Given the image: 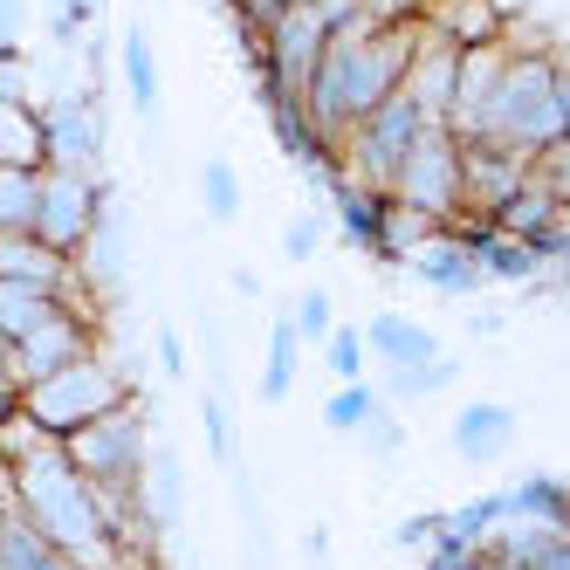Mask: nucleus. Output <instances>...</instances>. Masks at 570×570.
I'll list each match as a JSON object with an SVG mask.
<instances>
[{"mask_svg":"<svg viewBox=\"0 0 570 570\" xmlns=\"http://www.w3.org/2000/svg\"><path fill=\"white\" fill-rule=\"evenodd\" d=\"M515 446V413L495 399H474L461 405V420H454V454L461 461H502Z\"/></svg>","mask_w":570,"mask_h":570,"instance_id":"dca6fc26","label":"nucleus"},{"mask_svg":"<svg viewBox=\"0 0 570 570\" xmlns=\"http://www.w3.org/2000/svg\"><path fill=\"white\" fill-rule=\"evenodd\" d=\"M125 90H131V104H138L145 117L158 110V62H151L145 28H131V35H125Z\"/></svg>","mask_w":570,"mask_h":570,"instance_id":"bb28decb","label":"nucleus"},{"mask_svg":"<svg viewBox=\"0 0 570 570\" xmlns=\"http://www.w3.org/2000/svg\"><path fill=\"white\" fill-rule=\"evenodd\" d=\"M522 515V522H570V488L550 481V474H529L515 488H502V522Z\"/></svg>","mask_w":570,"mask_h":570,"instance_id":"b1692460","label":"nucleus"},{"mask_svg":"<svg viewBox=\"0 0 570 570\" xmlns=\"http://www.w3.org/2000/svg\"><path fill=\"white\" fill-rule=\"evenodd\" d=\"M454 76H461V49L426 21V35H420V49H413V69H405L399 97L413 104L426 125H446V104H454Z\"/></svg>","mask_w":570,"mask_h":570,"instance_id":"f8f14e48","label":"nucleus"},{"mask_svg":"<svg viewBox=\"0 0 570 570\" xmlns=\"http://www.w3.org/2000/svg\"><path fill=\"white\" fill-rule=\"evenodd\" d=\"M364 351L385 357V364H433L440 357V344L420 316H372L364 323Z\"/></svg>","mask_w":570,"mask_h":570,"instance_id":"f3484780","label":"nucleus"},{"mask_svg":"<svg viewBox=\"0 0 570 570\" xmlns=\"http://www.w3.org/2000/svg\"><path fill=\"white\" fill-rule=\"evenodd\" d=\"M62 454L90 474V488L104 502H138V488H145V461H151V446H145V405L125 399L117 413L90 420V426H76L62 440Z\"/></svg>","mask_w":570,"mask_h":570,"instance_id":"39448f33","label":"nucleus"},{"mask_svg":"<svg viewBox=\"0 0 570 570\" xmlns=\"http://www.w3.org/2000/svg\"><path fill=\"white\" fill-rule=\"evenodd\" d=\"M90 351H97V344H90V316H83V309H62L56 323H42L35 337L14 344V385L28 392L35 379H49V372H62V364L90 357Z\"/></svg>","mask_w":570,"mask_h":570,"instance_id":"ddd939ff","label":"nucleus"},{"mask_svg":"<svg viewBox=\"0 0 570 570\" xmlns=\"http://www.w3.org/2000/svg\"><path fill=\"white\" fill-rule=\"evenodd\" d=\"M372 413H379V392L357 379V385H337V399L323 405V426H331V433H357Z\"/></svg>","mask_w":570,"mask_h":570,"instance_id":"cd10ccee","label":"nucleus"},{"mask_svg":"<svg viewBox=\"0 0 570 570\" xmlns=\"http://www.w3.org/2000/svg\"><path fill=\"white\" fill-rule=\"evenodd\" d=\"M21 413V385H14V372H8V364H0V426H8Z\"/></svg>","mask_w":570,"mask_h":570,"instance_id":"37998d69","label":"nucleus"},{"mask_svg":"<svg viewBox=\"0 0 570 570\" xmlns=\"http://www.w3.org/2000/svg\"><path fill=\"white\" fill-rule=\"evenodd\" d=\"M28 35V0H0V56H21Z\"/></svg>","mask_w":570,"mask_h":570,"instance_id":"58836bf2","label":"nucleus"},{"mask_svg":"<svg viewBox=\"0 0 570 570\" xmlns=\"http://www.w3.org/2000/svg\"><path fill=\"white\" fill-rule=\"evenodd\" d=\"M227 8L240 14V28H255V35H268V21H282L296 8V0H227Z\"/></svg>","mask_w":570,"mask_h":570,"instance_id":"e433bc0d","label":"nucleus"},{"mask_svg":"<svg viewBox=\"0 0 570 570\" xmlns=\"http://www.w3.org/2000/svg\"><path fill=\"white\" fill-rule=\"evenodd\" d=\"M405 268H413L426 289H440V296H474L481 282H488V275H481V262H474V248H468L454 227H433L420 248L405 255Z\"/></svg>","mask_w":570,"mask_h":570,"instance_id":"4468645a","label":"nucleus"},{"mask_svg":"<svg viewBox=\"0 0 570 570\" xmlns=\"http://www.w3.org/2000/svg\"><path fill=\"white\" fill-rule=\"evenodd\" d=\"M83 8H104V0H83Z\"/></svg>","mask_w":570,"mask_h":570,"instance_id":"49530a36","label":"nucleus"},{"mask_svg":"<svg viewBox=\"0 0 570 570\" xmlns=\"http://www.w3.org/2000/svg\"><path fill=\"white\" fill-rule=\"evenodd\" d=\"M557 125H563V145H570V62H557Z\"/></svg>","mask_w":570,"mask_h":570,"instance_id":"c03bdc74","label":"nucleus"},{"mask_svg":"<svg viewBox=\"0 0 570 570\" xmlns=\"http://www.w3.org/2000/svg\"><path fill=\"white\" fill-rule=\"evenodd\" d=\"M454 49H481V42H502V14L495 0H440V8L426 14Z\"/></svg>","mask_w":570,"mask_h":570,"instance_id":"412c9836","label":"nucleus"},{"mask_svg":"<svg viewBox=\"0 0 570 570\" xmlns=\"http://www.w3.org/2000/svg\"><path fill=\"white\" fill-rule=\"evenodd\" d=\"M316 240H323V220H316V214H296L289 234H282V248H289V262H309V255H316Z\"/></svg>","mask_w":570,"mask_h":570,"instance_id":"4c0bfd02","label":"nucleus"},{"mask_svg":"<svg viewBox=\"0 0 570 570\" xmlns=\"http://www.w3.org/2000/svg\"><path fill=\"white\" fill-rule=\"evenodd\" d=\"M357 433H364V446H372V454H399V440H405V433H399V420L385 413V405H379V413L364 420Z\"/></svg>","mask_w":570,"mask_h":570,"instance_id":"ea45409f","label":"nucleus"},{"mask_svg":"<svg viewBox=\"0 0 570 570\" xmlns=\"http://www.w3.org/2000/svg\"><path fill=\"white\" fill-rule=\"evenodd\" d=\"M138 502L151 522H179L186 509V461L173 454V446H158V454L145 461V488H138Z\"/></svg>","mask_w":570,"mask_h":570,"instance_id":"4be33fe9","label":"nucleus"},{"mask_svg":"<svg viewBox=\"0 0 570 570\" xmlns=\"http://www.w3.org/2000/svg\"><path fill=\"white\" fill-rule=\"evenodd\" d=\"M97 158H104V110H97V97L69 90V97L42 104V166L97 173Z\"/></svg>","mask_w":570,"mask_h":570,"instance_id":"9d476101","label":"nucleus"},{"mask_svg":"<svg viewBox=\"0 0 570 570\" xmlns=\"http://www.w3.org/2000/svg\"><path fill=\"white\" fill-rule=\"evenodd\" d=\"M385 214H392V193L344 186V179H337V227H344V240H351V248L379 255V240H385Z\"/></svg>","mask_w":570,"mask_h":570,"instance_id":"a211bd4d","label":"nucleus"},{"mask_svg":"<svg viewBox=\"0 0 570 570\" xmlns=\"http://www.w3.org/2000/svg\"><path fill=\"white\" fill-rule=\"evenodd\" d=\"M14 488H21V515L42 529V537L83 570H117L125 550H117L110 529V502L90 488V474L62 454V440H28L14 454Z\"/></svg>","mask_w":570,"mask_h":570,"instance_id":"f03ea898","label":"nucleus"},{"mask_svg":"<svg viewBox=\"0 0 570 570\" xmlns=\"http://www.w3.org/2000/svg\"><path fill=\"white\" fill-rule=\"evenodd\" d=\"M420 35H426V14H405V21H372V14H357V21H337L331 28V49H323L316 62V83H309V117H316V131L337 138L357 125V117H372L379 104L399 97L405 83V69H413V49H420Z\"/></svg>","mask_w":570,"mask_h":570,"instance_id":"f257e3e1","label":"nucleus"},{"mask_svg":"<svg viewBox=\"0 0 570 570\" xmlns=\"http://www.w3.org/2000/svg\"><path fill=\"white\" fill-rule=\"evenodd\" d=\"M199 199H207L214 220H234L240 214V179H234L227 158H207V166H199Z\"/></svg>","mask_w":570,"mask_h":570,"instance_id":"c756f323","label":"nucleus"},{"mask_svg":"<svg viewBox=\"0 0 570 570\" xmlns=\"http://www.w3.org/2000/svg\"><path fill=\"white\" fill-rule=\"evenodd\" d=\"M426 234H433V220H426V214H413V207H399V199H392V214H385V240H379V255H385V262H405V255H413V248H420Z\"/></svg>","mask_w":570,"mask_h":570,"instance_id":"c85d7f7f","label":"nucleus"},{"mask_svg":"<svg viewBox=\"0 0 570 570\" xmlns=\"http://www.w3.org/2000/svg\"><path fill=\"white\" fill-rule=\"evenodd\" d=\"M420 131H426V117L405 104V97L379 104L372 117H357V125L337 138V179H344V186L392 193V179H399V166H405V151H413Z\"/></svg>","mask_w":570,"mask_h":570,"instance_id":"423d86ee","label":"nucleus"},{"mask_svg":"<svg viewBox=\"0 0 570 570\" xmlns=\"http://www.w3.org/2000/svg\"><path fill=\"white\" fill-rule=\"evenodd\" d=\"M323 364H331L337 385H357L364 379V331H331L323 337Z\"/></svg>","mask_w":570,"mask_h":570,"instance_id":"7c9ffc66","label":"nucleus"},{"mask_svg":"<svg viewBox=\"0 0 570 570\" xmlns=\"http://www.w3.org/2000/svg\"><path fill=\"white\" fill-rule=\"evenodd\" d=\"M0 282H21V289L69 296V282H76V255H56L42 234H0Z\"/></svg>","mask_w":570,"mask_h":570,"instance_id":"2eb2a0df","label":"nucleus"},{"mask_svg":"<svg viewBox=\"0 0 570 570\" xmlns=\"http://www.w3.org/2000/svg\"><path fill=\"white\" fill-rule=\"evenodd\" d=\"M49 166H0V234H35Z\"/></svg>","mask_w":570,"mask_h":570,"instance_id":"5701e85b","label":"nucleus"},{"mask_svg":"<svg viewBox=\"0 0 570 570\" xmlns=\"http://www.w3.org/2000/svg\"><path fill=\"white\" fill-rule=\"evenodd\" d=\"M522 186H529V158H522V151H509V145H495V138L461 145V214L495 220Z\"/></svg>","mask_w":570,"mask_h":570,"instance_id":"9b49d317","label":"nucleus"},{"mask_svg":"<svg viewBox=\"0 0 570 570\" xmlns=\"http://www.w3.org/2000/svg\"><path fill=\"white\" fill-rule=\"evenodd\" d=\"M0 104H21V110H35V90H28V62H21V56H0Z\"/></svg>","mask_w":570,"mask_h":570,"instance_id":"c9c22d12","label":"nucleus"},{"mask_svg":"<svg viewBox=\"0 0 570 570\" xmlns=\"http://www.w3.org/2000/svg\"><path fill=\"white\" fill-rule=\"evenodd\" d=\"M392 199L399 207L426 214L433 227H454L461 220V138L446 125H426L413 138V151H405V166L392 179Z\"/></svg>","mask_w":570,"mask_h":570,"instance_id":"6e6552de","label":"nucleus"},{"mask_svg":"<svg viewBox=\"0 0 570 570\" xmlns=\"http://www.w3.org/2000/svg\"><path fill=\"white\" fill-rule=\"evenodd\" d=\"M207 446H214L220 461L234 454V433H227V405H220V399H207Z\"/></svg>","mask_w":570,"mask_h":570,"instance_id":"a19ab883","label":"nucleus"},{"mask_svg":"<svg viewBox=\"0 0 570 570\" xmlns=\"http://www.w3.org/2000/svg\"><path fill=\"white\" fill-rule=\"evenodd\" d=\"M474 570H495V563H488V557H481V563H474Z\"/></svg>","mask_w":570,"mask_h":570,"instance_id":"a18cd8bd","label":"nucleus"},{"mask_svg":"<svg viewBox=\"0 0 570 570\" xmlns=\"http://www.w3.org/2000/svg\"><path fill=\"white\" fill-rule=\"evenodd\" d=\"M289 323H296V337H303V344H323V337L337 331V323H331V296H323V289H303Z\"/></svg>","mask_w":570,"mask_h":570,"instance_id":"473e14b6","label":"nucleus"},{"mask_svg":"<svg viewBox=\"0 0 570 570\" xmlns=\"http://www.w3.org/2000/svg\"><path fill=\"white\" fill-rule=\"evenodd\" d=\"M296 357H303V337H296V323H275V337H268V364H262V399L282 405L296 385Z\"/></svg>","mask_w":570,"mask_h":570,"instance_id":"a878e982","label":"nucleus"},{"mask_svg":"<svg viewBox=\"0 0 570 570\" xmlns=\"http://www.w3.org/2000/svg\"><path fill=\"white\" fill-rule=\"evenodd\" d=\"M522 570H570V522H563V529H550V537L529 550V563H522Z\"/></svg>","mask_w":570,"mask_h":570,"instance_id":"f704fd0d","label":"nucleus"},{"mask_svg":"<svg viewBox=\"0 0 570 570\" xmlns=\"http://www.w3.org/2000/svg\"><path fill=\"white\" fill-rule=\"evenodd\" d=\"M529 179H537V186H550V193L563 199V207H570V145L557 138L550 151H537V158H529Z\"/></svg>","mask_w":570,"mask_h":570,"instance_id":"72a5a7b5","label":"nucleus"},{"mask_svg":"<svg viewBox=\"0 0 570 570\" xmlns=\"http://www.w3.org/2000/svg\"><path fill=\"white\" fill-rule=\"evenodd\" d=\"M0 166H42V110L0 104Z\"/></svg>","mask_w":570,"mask_h":570,"instance_id":"393cba45","label":"nucleus"},{"mask_svg":"<svg viewBox=\"0 0 570 570\" xmlns=\"http://www.w3.org/2000/svg\"><path fill=\"white\" fill-rule=\"evenodd\" d=\"M385 372H392V392L399 399H426V392H440L446 379H454V364L433 357V364H385Z\"/></svg>","mask_w":570,"mask_h":570,"instance_id":"2f4dec72","label":"nucleus"},{"mask_svg":"<svg viewBox=\"0 0 570 570\" xmlns=\"http://www.w3.org/2000/svg\"><path fill=\"white\" fill-rule=\"evenodd\" d=\"M331 14H323V0H296L282 21H268V62H262V90H268V104H303L309 97V83H316V62H323V49H331Z\"/></svg>","mask_w":570,"mask_h":570,"instance_id":"0eeeda50","label":"nucleus"},{"mask_svg":"<svg viewBox=\"0 0 570 570\" xmlns=\"http://www.w3.org/2000/svg\"><path fill=\"white\" fill-rule=\"evenodd\" d=\"M131 399V379L117 372L110 357H76V364H62V372H49V379H35L28 392H21V413L42 426L49 440H69L76 426H90V420H104V413H117V405Z\"/></svg>","mask_w":570,"mask_h":570,"instance_id":"20e7f679","label":"nucleus"},{"mask_svg":"<svg viewBox=\"0 0 570 570\" xmlns=\"http://www.w3.org/2000/svg\"><path fill=\"white\" fill-rule=\"evenodd\" d=\"M0 570H76V563L14 509V515H0Z\"/></svg>","mask_w":570,"mask_h":570,"instance_id":"aec40b11","label":"nucleus"},{"mask_svg":"<svg viewBox=\"0 0 570 570\" xmlns=\"http://www.w3.org/2000/svg\"><path fill=\"white\" fill-rule=\"evenodd\" d=\"M488 138L522 151V158H537V151H550L563 138V125H557V56L509 49L495 104H488Z\"/></svg>","mask_w":570,"mask_h":570,"instance_id":"7ed1b4c3","label":"nucleus"},{"mask_svg":"<svg viewBox=\"0 0 570 570\" xmlns=\"http://www.w3.org/2000/svg\"><path fill=\"white\" fill-rule=\"evenodd\" d=\"M158 364H166V372H173V379L186 372V344H179L173 331H158Z\"/></svg>","mask_w":570,"mask_h":570,"instance_id":"79ce46f5","label":"nucleus"},{"mask_svg":"<svg viewBox=\"0 0 570 570\" xmlns=\"http://www.w3.org/2000/svg\"><path fill=\"white\" fill-rule=\"evenodd\" d=\"M62 309H76L69 296H49V289H21V282H0V337L8 344H21V337H35L42 323H56Z\"/></svg>","mask_w":570,"mask_h":570,"instance_id":"6ab92c4d","label":"nucleus"},{"mask_svg":"<svg viewBox=\"0 0 570 570\" xmlns=\"http://www.w3.org/2000/svg\"><path fill=\"white\" fill-rule=\"evenodd\" d=\"M104 227V186L97 173H42V214H35V234L49 240L56 255H83L90 234Z\"/></svg>","mask_w":570,"mask_h":570,"instance_id":"1a4fd4ad","label":"nucleus"}]
</instances>
